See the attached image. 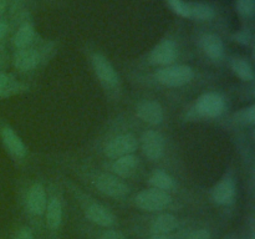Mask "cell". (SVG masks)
Returning a JSON list of instances; mask_svg holds the SVG:
<instances>
[{"label": "cell", "mask_w": 255, "mask_h": 239, "mask_svg": "<svg viewBox=\"0 0 255 239\" xmlns=\"http://www.w3.org/2000/svg\"><path fill=\"white\" fill-rule=\"evenodd\" d=\"M194 72L192 67L186 65L166 66L156 72V77L162 85L169 87H179L192 81Z\"/></svg>", "instance_id": "cell-1"}, {"label": "cell", "mask_w": 255, "mask_h": 239, "mask_svg": "<svg viewBox=\"0 0 255 239\" xmlns=\"http://www.w3.org/2000/svg\"><path fill=\"white\" fill-rule=\"evenodd\" d=\"M172 198L166 191L161 189H144L136 197V206L142 211L158 212L171 204Z\"/></svg>", "instance_id": "cell-2"}, {"label": "cell", "mask_w": 255, "mask_h": 239, "mask_svg": "<svg viewBox=\"0 0 255 239\" xmlns=\"http://www.w3.org/2000/svg\"><path fill=\"white\" fill-rule=\"evenodd\" d=\"M138 142L133 134H120L112 138L105 147V153L110 158H120L122 156L132 154L137 149Z\"/></svg>", "instance_id": "cell-3"}, {"label": "cell", "mask_w": 255, "mask_h": 239, "mask_svg": "<svg viewBox=\"0 0 255 239\" xmlns=\"http://www.w3.org/2000/svg\"><path fill=\"white\" fill-rule=\"evenodd\" d=\"M95 186L101 193L114 198H122L129 192L128 186L116 176L101 173L95 178Z\"/></svg>", "instance_id": "cell-4"}, {"label": "cell", "mask_w": 255, "mask_h": 239, "mask_svg": "<svg viewBox=\"0 0 255 239\" xmlns=\"http://www.w3.org/2000/svg\"><path fill=\"white\" fill-rule=\"evenodd\" d=\"M92 66L100 81L106 86H116L119 84V75L111 65V62L101 54L92 56Z\"/></svg>", "instance_id": "cell-5"}, {"label": "cell", "mask_w": 255, "mask_h": 239, "mask_svg": "<svg viewBox=\"0 0 255 239\" xmlns=\"http://www.w3.org/2000/svg\"><path fill=\"white\" fill-rule=\"evenodd\" d=\"M142 149L144 156L151 161H157L164 153V138L159 132L147 131L142 136Z\"/></svg>", "instance_id": "cell-6"}, {"label": "cell", "mask_w": 255, "mask_h": 239, "mask_svg": "<svg viewBox=\"0 0 255 239\" xmlns=\"http://www.w3.org/2000/svg\"><path fill=\"white\" fill-rule=\"evenodd\" d=\"M197 110L199 114L207 117H217L224 111V100L216 92L202 95L197 101Z\"/></svg>", "instance_id": "cell-7"}, {"label": "cell", "mask_w": 255, "mask_h": 239, "mask_svg": "<svg viewBox=\"0 0 255 239\" xmlns=\"http://www.w3.org/2000/svg\"><path fill=\"white\" fill-rule=\"evenodd\" d=\"M178 56L177 45L172 40H162L156 45L149 55V60L152 64L157 65H169Z\"/></svg>", "instance_id": "cell-8"}, {"label": "cell", "mask_w": 255, "mask_h": 239, "mask_svg": "<svg viewBox=\"0 0 255 239\" xmlns=\"http://www.w3.org/2000/svg\"><path fill=\"white\" fill-rule=\"evenodd\" d=\"M137 115L142 121L151 124H158L163 121V109L159 102L146 100L137 106Z\"/></svg>", "instance_id": "cell-9"}, {"label": "cell", "mask_w": 255, "mask_h": 239, "mask_svg": "<svg viewBox=\"0 0 255 239\" xmlns=\"http://www.w3.org/2000/svg\"><path fill=\"white\" fill-rule=\"evenodd\" d=\"M0 137H1L2 144L7 149L9 153H11L14 157L21 158L26 154V147L24 142L21 141L19 136L14 132V129L9 126L1 127L0 131Z\"/></svg>", "instance_id": "cell-10"}, {"label": "cell", "mask_w": 255, "mask_h": 239, "mask_svg": "<svg viewBox=\"0 0 255 239\" xmlns=\"http://www.w3.org/2000/svg\"><path fill=\"white\" fill-rule=\"evenodd\" d=\"M85 213H86V218L90 222L100 227H105V228L112 227L116 222L114 213L109 208L99 203H94L87 207Z\"/></svg>", "instance_id": "cell-11"}, {"label": "cell", "mask_w": 255, "mask_h": 239, "mask_svg": "<svg viewBox=\"0 0 255 239\" xmlns=\"http://www.w3.org/2000/svg\"><path fill=\"white\" fill-rule=\"evenodd\" d=\"M27 209L34 216H41L46 211V193L41 184H34L29 189L26 198Z\"/></svg>", "instance_id": "cell-12"}, {"label": "cell", "mask_w": 255, "mask_h": 239, "mask_svg": "<svg viewBox=\"0 0 255 239\" xmlns=\"http://www.w3.org/2000/svg\"><path fill=\"white\" fill-rule=\"evenodd\" d=\"M234 194H236V187H234L233 181L229 178H224L213 188L212 198L217 204L227 206L233 202Z\"/></svg>", "instance_id": "cell-13"}, {"label": "cell", "mask_w": 255, "mask_h": 239, "mask_svg": "<svg viewBox=\"0 0 255 239\" xmlns=\"http://www.w3.org/2000/svg\"><path fill=\"white\" fill-rule=\"evenodd\" d=\"M39 54L32 49H20L14 55V66L20 71H30L39 64Z\"/></svg>", "instance_id": "cell-14"}, {"label": "cell", "mask_w": 255, "mask_h": 239, "mask_svg": "<svg viewBox=\"0 0 255 239\" xmlns=\"http://www.w3.org/2000/svg\"><path fill=\"white\" fill-rule=\"evenodd\" d=\"M201 46L203 51L212 60H219L223 56L224 46L223 41L219 36L214 34H206L201 39Z\"/></svg>", "instance_id": "cell-15"}, {"label": "cell", "mask_w": 255, "mask_h": 239, "mask_svg": "<svg viewBox=\"0 0 255 239\" xmlns=\"http://www.w3.org/2000/svg\"><path fill=\"white\" fill-rule=\"evenodd\" d=\"M138 167V158L133 154H127L122 156L120 158H116V161L112 163V171L120 177H129L136 172Z\"/></svg>", "instance_id": "cell-16"}, {"label": "cell", "mask_w": 255, "mask_h": 239, "mask_svg": "<svg viewBox=\"0 0 255 239\" xmlns=\"http://www.w3.org/2000/svg\"><path fill=\"white\" fill-rule=\"evenodd\" d=\"M178 227V221L173 214L164 213L156 217L151 224V231L153 234H168L176 231Z\"/></svg>", "instance_id": "cell-17"}, {"label": "cell", "mask_w": 255, "mask_h": 239, "mask_svg": "<svg viewBox=\"0 0 255 239\" xmlns=\"http://www.w3.org/2000/svg\"><path fill=\"white\" fill-rule=\"evenodd\" d=\"M46 222L51 229H57L62 222V206L57 198H52L46 204Z\"/></svg>", "instance_id": "cell-18"}, {"label": "cell", "mask_w": 255, "mask_h": 239, "mask_svg": "<svg viewBox=\"0 0 255 239\" xmlns=\"http://www.w3.org/2000/svg\"><path fill=\"white\" fill-rule=\"evenodd\" d=\"M34 35L35 32L32 25H30L29 22H25L19 27V30L15 34L14 45L17 49H26L27 45L34 39Z\"/></svg>", "instance_id": "cell-19"}, {"label": "cell", "mask_w": 255, "mask_h": 239, "mask_svg": "<svg viewBox=\"0 0 255 239\" xmlns=\"http://www.w3.org/2000/svg\"><path fill=\"white\" fill-rule=\"evenodd\" d=\"M148 182L153 188L161 189V191H168L174 187L173 178L163 171H154L149 177Z\"/></svg>", "instance_id": "cell-20"}, {"label": "cell", "mask_w": 255, "mask_h": 239, "mask_svg": "<svg viewBox=\"0 0 255 239\" xmlns=\"http://www.w3.org/2000/svg\"><path fill=\"white\" fill-rule=\"evenodd\" d=\"M214 10L204 2H189V17L196 20H211Z\"/></svg>", "instance_id": "cell-21"}, {"label": "cell", "mask_w": 255, "mask_h": 239, "mask_svg": "<svg viewBox=\"0 0 255 239\" xmlns=\"http://www.w3.org/2000/svg\"><path fill=\"white\" fill-rule=\"evenodd\" d=\"M232 69L244 81H251V80H253V70H252V66L249 65V62L246 61V60L233 59V61H232Z\"/></svg>", "instance_id": "cell-22"}, {"label": "cell", "mask_w": 255, "mask_h": 239, "mask_svg": "<svg viewBox=\"0 0 255 239\" xmlns=\"http://www.w3.org/2000/svg\"><path fill=\"white\" fill-rule=\"evenodd\" d=\"M237 10L241 15L251 17L255 11V0H237Z\"/></svg>", "instance_id": "cell-23"}, {"label": "cell", "mask_w": 255, "mask_h": 239, "mask_svg": "<svg viewBox=\"0 0 255 239\" xmlns=\"http://www.w3.org/2000/svg\"><path fill=\"white\" fill-rule=\"evenodd\" d=\"M168 4L174 11L183 17H189V2L184 0H168Z\"/></svg>", "instance_id": "cell-24"}, {"label": "cell", "mask_w": 255, "mask_h": 239, "mask_svg": "<svg viewBox=\"0 0 255 239\" xmlns=\"http://www.w3.org/2000/svg\"><path fill=\"white\" fill-rule=\"evenodd\" d=\"M11 89V79L9 75L0 72V96Z\"/></svg>", "instance_id": "cell-25"}, {"label": "cell", "mask_w": 255, "mask_h": 239, "mask_svg": "<svg viewBox=\"0 0 255 239\" xmlns=\"http://www.w3.org/2000/svg\"><path fill=\"white\" fill-rule=\"evenodd\" d=\"M187 239H211V233L207 229H198L194 231L187 237Z\"/></svg>", "instance_id": "cell-26"}, {"label": "cell", "mask_w": 255, "mask_h": 239, "mask_svg": "<svg viewBox=\"0 0 255 239\" xmlns=\"http://www.w3.org/2000/svg\"><path fill=\"white\" fill-rule=\"evenodd\" d=\"M100 239H126V237L121 232L116 231V229H109V231L102 234Z\"/></svg>", "instance_id": "cell-27"}, {"label": "cell", "mask_w": 255, "mask_h": 239, "mask_svg": "<svg viewBox=\"0 0 255 239\" xmlns=\"http://www.w3.org/2000/svg\"><path fill=\"white\" fill-rule=\"evenodd\" d=\"M14 239H34V234H32V232L30 231L29 228L24 227V228L17 231V233L15 234Z\"/></svg>", "instance_id": "cell-28"}, {"label": "cell", "mask_w": 255, "mask_h": 239, "mask_svg": "<svg viewBox=\"0 0 255 239\" xmlns=\"http://www.w3.org/2000/svg\"><path fill=\"white\" fill-rule=\"evenodd\" d=\"M234 39L238 42H241V44H248L249 40H251V34L247 30H242L238 34L234 35Z\"/></svg>", "instance_id": "cell-29"}, {"label": "cell", "mask_w": 255, "mask_h": 239, "mask_svg": "<svg viewBox=\"0 0 255 239\" xmlns=\"http://www.w3.org/2000/svg\"><path fill=\"white\" fill-rule=\"evenodd\" d=\"M244 121L248 123H254L255 121V106H251L244 112Z\"/></svg>", "instance_id": "cell-30"}, {"label": "cell", "mask_w": 255, "mask_h": 239, "mask_svg": "<svg viewBox=\"0 0 255 239\" xmlns=\"http://www.w3.org/2000/svg\"><path fill=\"white\" fill-rule=\"evenodd\" d=\"M7 32V24L5 21L0 20V40H2L5 37Z\"/></svg>", "instance_id": "cell-31"}, {"label": "cell", "mask_w": 255, "mask_h": 239, "mask_svg": "<svg viewBox=\"0 0 255 239\" xmlns=\"http://www.w3.org/2000/svg\"><path fill=\"white\" fill-rule=\"evenodd\" d=\"M149 239H171L166 234H152V237Z\"/></svg>", "instance_id": "cell-32"}, {"label": "cell", "mask_w": 255, "mask_h": 239, "mask_svg": "<svg viewBox=\"0 0 255 239\" xmlns=\"http://www.w3.org/2000/svg\"><path fill=\"white\" fill-rule=\"evenodd\" d=\"M5 7H6V0H0V15L5 11Z\"/></svg>", "instance_id": "cell-33"}]
</instances>
